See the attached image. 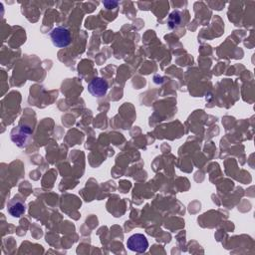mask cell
Returning a JSON list of instances; mask_svg holds the SVG:
<instances>
[{
  "label": "cell",
  "instance_id": "1",
  "mask_svg": "<svg viewBox=\"0 0 255 255\" xmlns=\"http://www.w3.org/2000/svg\"><path fill=\"white\" fill-rule=\"evenodd\" d=\"M50 39L53 45L57 48H65L71 44L70 31L64 26L54 28L50 33Z\"/></svg>",
  "mask_w": 255,
  "mask_h": 255
},
{
  "label": "cell",
  "instance_id": "2",
  "mask_svg": "<svg viewBox=\"0 0 255 255\" xmlns=\"http://www.w3.org/2000/svg\"><path fill=\"white\" fill-rule=\"evenodd\" d=\"M32 139V130L26 126H19L12 129L11 140L19 147H24Z\"/></svg>",
  "mask_w": 255,
  "mask_h": 255
},
{
  "label": "cell",
  "instance_id": "3",
  "mask_svg": "<svg viewBox=\"0 0 255 255\" xmlns=\"http://www.w3.org/2000/svg\"><path fill=\"white\" fill-rule=\"evenodd\" d=\"M127 247L130 251L136 253H143L148 248V241L145 235L141 233H135L128 237L127 241Z\"/></svg>",
  "mask_w": 255,
  "mask_h": 255
},
{
  "label": "cell",
  "instance_id": "4",
  "mask_svg": "<svg viewBox=\"0 0 255 255\" xmlns=\"http://www.w3.org/2000/svg\"><path fill=\"white\" fill-rule=\"evenodd\" d=\"M108 89H109L108 83L103 78H99V77L94 78L88 84V92L96 98L104 97L107 94Z\"/></svg>",
  "mask_w": 255,
  "mask_h": 255
},
{
  "label": "cell",
  "instance_id": "5",
  "mask_svg": "<svg viewBox=\"0 0 255 255\" xmlns=\"http://www.w3.org/2000/svg\"><path fill=\"white\" fill-rule=\"evenodd\" d=\"M7 211L12 217H21L26 211V204L23 199L15 196L7 203Z\"/></svg>",
  "mask_w": 255,
  "mask_h": 255
}]
</instances>
